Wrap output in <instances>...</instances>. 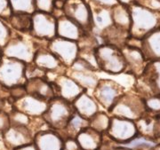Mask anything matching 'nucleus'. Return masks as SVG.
I'll return each instance as SVG.
<instances>
[{
	"mask_svg": "<svg viewBox=\"0 0 160 150\" xmlns=\"http://www.w3.org/2000/svg\"><path fill=\"white\" fill-rule=\"evenodd\" d=\"M94 53L99 70L109 75H120L126 72V60L119 47L103 44L95 48Z\"/></svg>",
	"mask_w": 160,
	"mask_h": 150,
	"instance_id": "nucleus-1",
	"label": "nucleus"
},
{
	"mask_svg": "<svg viewBox=\"0 0 160 150\" xmlns=\"http://www.w3.org/2000/svg\"><path fill=\"white\" fill-rule=\"evenodd\" d=\"M37 49L35 43L23 39L22 37L10 38L6 46L2 48V54L3 56L15 59L29 64L33 62Z\"/></svg>",
	"mask_w": 160,
	"mask_h": 150,
	"instance_id": "nucleus-9",
	"label": "nucleus"
},
{
	"mask_svg": "<svg viewBox=\"0 0 160 150\" xmlns=\"http://www.w3.org/2000/svg\"><path fill=\"white\" fill-rule=\"evenodd\" d=\"M106 134L118 145L129 142L138 135L134 121L110 116L109 127Z\"/></svg>",
	"mask_w": 160,
	"mask_h": 150,
	"instance_id": "nucleus-11",
	"label": "nucleus"
},
{
	"mask_svg": "<svg viewBox=\"0 0 160 150\" xmlns=\"http://www.w3.org/2000/svg\"><path fill=\"white\" fill-rule=\"evenodd\" d=\"M91 2L99 6H106V7H113L117 4H118L117 0H91Z\"/></svg>",
	"mask_w": 160,
	"mask_h": 150,
	"instance_id": "nucleus-43",
	"label": "nucleus"
},
{
	"mask_svg": "<svg viewBox=\"0 0 160 150\" xmlns=\"http://www.w3.org/2000/svg\"><path fill=\"white\" fill-rule=\"evenodd\" d=\"M158 140L160 143V115H159V119H158Z\"/></svg>",
	"mask_w": 160,
	"mask_h": 150,
	"instance_id": "nucleus-47",
	"label": "nucleus"
},
{
	"mask_svg": "<svg viewBox=\"0 0 160 150\" xmlns=\"http://www.w3.org/2000/svg\"><path fill=\"white\" fill-rule=\"evenodd\" d=\"M51 81L53 85L55 97L62 98L71 103L81 93L86 91L66 74H55L54 78Z\"/></svg>",
	"mask_w": 160,
	"mask_h": 150,
	"instance_id": "nucleus-13",
	"label": "nucleus"
},
{
	"mask_svg": "<svg viewBox=\"0 0 160 150\" xmlns=\"http://www.w3.org/2000/svg\"><path fill=\"white\" fill-rule=\"evenodd\" d=\"M111 13L113 25L115 27L130 33L131 14L129 8L126 7V5H122L118 3L113 7H111Z\"/></svg>",
	"mask_w": 160,
	"mask_h": 150,
	"instance_id": "nucleus-27",
	"label": "nucleus"
},
{
	"mask_svg": "<svg viewBox=\"0 0 160 150\" xmlns=\"http://www.w3.org/2000/svg\"><path fill=\"white\" fill-rule=\"evenodd\" d=\"M86 127H89V120L84 118L75 111L74 114L69 118L65 129L59 133L64 139L67 138H75L76 136Z\"/></svg>",
	"mask_w": 160,
	"mask_h": 150,
	"instance_id": "nucleus-28",
	"label": "nucleus"
},
{
	"mask_svg": "<svg viewBox=\"0 0 160 150\" xmlns=\"http://www.w3.org/2000/svg\"><path fill=\"white\" fill-rule=\"evenodd\" d=\"M10 123L13 125H20V126L29 127L32 122V118L28 115L22 113V111L15 109L12 107L11 111L8 112Z\"/></svg>",
	"mask_w": 160,
	"mask_h": 150,
	"instance_id": "nucleus-33",
	"label": "nucleus"
},
{
	"mask_svg": "<svg viewBox=\"0 0 160 150\" xmlns=\"http://www.w3.org/2000/svg\"><path fill=\"white\" fill-rule=\"evenodd\" d=\"M89 6L91 8L92 29H96L102 35L113 25L111 7L99 6L92 2Z\"/></svg>",
	"mask_w": 160,
	"mask_h": 150,
	"instance_id": "nucleus-21",
	"label": "nucleus"
},
{
	"mask_svg": "<svg viewBox=\"0 0 160 150\" xmlns=\"http://www.w3.org/2000/svg\"><path fill=\"white\" fill-rule=\"evenodd\" d=\"M139 78L142 86L147 89L149 97L160 95V60L148 61L143 73Z\"/></svg>",
	"mask_w": 160,
	"mask_h": 150,
	"instance_id": "nucleus-17",
	"label": "nucleus"
},
{
	"mask_svg": "<svg viewBox=\"0 0 160 150\" xmlns=\"http://www.w3.org/2000/svg\"><path fill=\"white\" fill-rule=\"evenodd\" d=\"M65 74L71 77L75 82H77L80 86L83 87L86 91L93 90L100 79L98 78L96 72L93 71H78L68 68Z\"/></svg>",
	"mask_w": 160,
	"mask_h": 150,
	"instance_id": "nucleus-26",
	"label": "nucleus"
},
{
	"mask_svg": "<svg viewBox=\"0 0 160 150\" xmlns=\"http://www.w3.org/2000/svg\"><path fill=\"white\" fill-rule=\"evenodd\" d=\"M142 52L147 61L160 60V29H156L142 39Z\"/></svg>",
	"mask_w": 160,
	"mask_h": 150,
	"instance_id": "nucleus-22",
	"label": "nucleus"
},
{
	"mask_svg": "<svg viewBox=\"0 0 160 150\" xmlns=\"http://www.w3.org/2000/svg\"><path fill=\"white\" fill-rule=\"evenodd\" d=\"M118 146V144L117 142H115L106 133H104L102 134V144L99 150H115Z\"/></svg>",
	"mask_w": 160,
	"mask_h": 150,
	"instance_id": "nucleus-40",
	"label": "nucleus"
},
{
	"mask_svg": "<svg viewBox=\"0 0 160 150\" xmlns=\"http://www.w3.org/2000/svg\"><path fill=\"white\" fill-rule=\"evenodd\" d=\"M12 13L24 12L32 14L35 11V0H9Z\"/></svg>",
	"mask_w": 160,
	"mask_h": 150,
	"instance_id": "nucleus-32",
	"label": "nucleus"
},
{
	"mask_svg": "<svg viewBox=\"0 0 160 150\" xmlns=\"http://www.w3.org/2000/svg\"><path fill=\"white\" fill-rule=\"evenodd\" d=\"M145 112L144 98L135 93L125 92L108 111V114L110 116L136 121Z\"/></svg>",
	"mask_w": 160,
	"mask_h": 150,
	"instance_id": "nucleus-3",
	"label": "nucleus"
},
{
	"mask_svg": "<svg viewBox=\"0 0 160 150\" xmlns=\"http://www.w3.org/2000/svg\"><path fill=\"white\" fill-rule=\"evenodd\" d=\"M15 150H37V148H36V147H35L34 143H31V144L23 146L22 148H17V149Z\"/></svg>",
	"mask_w": 160,
	"mask_h": 150,
	"instance_id": "nucleus-44",
	"label": "nucleus"
},
{
	"mask_svg": "<svg viewBox=\"0 0 160 150\" xmlns=\"http://www.w3.org/2000/svg\"><path fill=\"white\" fill-rule=\"evenodd\" d=\"M26 65L21 60L2 56L0 59V85L7 89L25 85L27 81Z\"/></svg>",
	"mask_w": 160,
	"mask_h": 150,
	"instance_id": "nucleus-5",
	"label": "nucleus"
},
{
	"mask_svg": "<svg viewBox=\"0 0 160 150\" xmlns=\"http://www.w3.org/2000/svg\"><path fill=\"white\" fill-rule=\"evenodd\" d=\"M150 150H160V143H158L154 148H152Z\"/></svg>",
	"mask_w": 160,
	"mask_h": 150,
	"instance_id": "nucleus-48",
	"label": "nucleus"
},
{
	"mask_svg": "<svg viewBox=\"0 0 160 150\" xmlns=\"http://www.w3.org/2000/svg\"><path fill=\"white\" fill-rule=\"evenodd\" d=\"M72 105L75 111L87 120L100 111L99 104L87 91L81 93L72 102Z\"/></svg>",
	"mask_w": 160,
	"mask_h": 150,
	"instance_id": "nucleus-23",
	"label": "nucleus"
},
{
	"mask_svg": "<svg viewBox=\"0 0 160 150\" xmlns=\"http://www.w3.org/2000/svg\"><path fill=\"white\" fill-rule=\"evenodd\" d=\"M33 143L37 150H63L64 138L58 132L48 128L35 133Z\"/></svg>",
	"mask_w": 160,
	"mask_h": 150,
	"instance_id": "nucleus-18",
	"label": "nucleus"
},
{
	"mask_svg": "<svg viewBox=\"0 0 160 150\" xmlns=\"http://www.w3.org/2000/svg\"><path fill=\"white\" fill-rule=\"evenodd\" d=\"M33 63L47 74H65L67 68L47 48H38Z\"/></svg>",
	"mask_w": 160,
	"mask_h": 150,
	"instance_id": "nucleus-16",
	"label": "nucleus"
},
{
	"mask_svg": "<svg viewBox=\"0 0 160 150\" xmlns=\"http://www.w3.org/2000/svg\"><path fill=\"white\" fill-rule=\"evenodd\" d=\"M85 32L86 31L81 29L77 23L65 15L60 16L57 19L56 33L58 37L78 42Z\"/></svg>",
	"mask_w": 160,
	"mask_h": 150,
	"instance_id": "nucleus-24",
	"label": "nucleus"
},
{
	"mask_svg": "<svg viewBox=\"0 0 160 150\" xmlns=\"http://www.w3.org/2000/svg\"><path fill=\"white\" fill-rule=\"evenodd\" d=\"M144 105L147 112L160 114V95H153L145 98Z\"/></svg>",
	"mask_w": 160,
	"mask_h": 150,
	"instance_id": "nucleus-34",
	"label": "nucleus"
},
{
	"mask_svg": "<svg viewBox=\"0 0 160 150\" xmlns=\"http://www.w3.org/2000/svg\"><path fill=\"white\" fill-rule=\"evenodd\" d=\"M115 150H132V149L128 148H126V147H124V146H120V145H118V146L115 148Z\"/></svg>",
	"mask_w": 160,
	"mask_h": 150,
	"instance_id": "nucleus-46",
	"label": "nucleus"
},
{
	"mask_svg": "<svg viewBox=\"0 0 160 150\" xmlns=\"http://www.w3.org/2000/svg\"><path fill=\"white\" fill-rule=\"evenodd\" d=\"M27 94V90L25 88L24 85H16V86L12 87L9 89V95H10V99H12V103L15 100H18L23 96Z\"/></svg>",
	"mask_w": 160,
	"mask_h": 150,
	"instance_id": "nucleus-38",
	"label": "nucleus"
},
{
	"mask_svg": "<svg viewBox=\"0 0 160 150\" xmlns=\"http://www.w3.org/2000/svg\"><path fill=\"white\" fill-rule=\"evenodd\" d=\"M10 118L8 112L4 109H0V133H4L10 126Z\"/></svg>",
	"mask_w": 160,
	"mask_h": 150,
	"instance_id": "nucleus-41",
	"label": "nucleus"
},
{
	"mask_svg": "<svg viewBox=\"0 0 160 150\" xmlns=\"http://www.w3.org/2000/svg\"><path fill=\"white\" fill-rule=\"evenodd\" d=\"M27 93L40 99L50 100L55 97L52 82L46 78H31L25 83Z\"/></svg>",
	"mask_w": 160,
	"mask_h": 150,
	"instance_id": "nucleus-20",
	"label": "nucleus"
},
{
	"mask_svg": "<svg viewBox=\"0 0 160 150\" xmlns=\"http://www.w3.org/2000/svg\"><path fill=\"white\" fill-rule=\"evenodd\" d=\"M11 38V30L7 27L6 23L0 19V48L6 46L7 42Z\"/></svg>",
	"mask_w": 160,
	"mask_h": 150,
	"instance_id": "nucleus-37",
	"label": "nucleus"
},
{
	"mask_svg": "<svg viewBox=\"0 0 160 150\" xmlns=\"http://www.w3.org/2000/svg\"><path fill=\"white\" fill-rule=\"evenodd\" d=\"M75 139L80 150H99L102 140V134L91 127H86L76 136Z\"/></svg>",
	"mask_w": 160,
	"mask_h": 150,
	"instance_id": "nucleus-25",
	"label": "nucleus"
},
{
	"mask_svg": "<svg viewBox=\"0 0 160 150\" xmlns=\"http://www.w3.org/2000/svg\"><path fill=\"white\" fill-rule=\"evenodd\" d=\"M48 104V100L27 93L22 98L13 101L12 103V107L19 111H22L31 118H38L42 117L46 113Z\"/></svg>",
	"mask_w": 160,
	"mask_h": 150,
	"instance_id": "nucleus-14",
	"label": "nucleus"
},
{
	"mask_svg": "<svg viewBox=\"0 0 160 150\" xmlns=\"http://www.w3.org/2000/svg\"><path fill=\"white\" fill-rule=\"evenodd\" d=\"M2 56H3V54H2V50H1V48H0V59H1Z\"/></svg>",
	"mask_w": 160,
	"mask_h": 150,
	"instance_id": "nucleus-49",
	"label": "nucleus"
},
{
	"mask_svg": "<svg viewBox=\"0 0 160 150\" xmlns=\"http://www.w3.org/2000/svg\"><path fill=\"white\" fill-rule=\"evenodd\" d=\"M158 143L159 142L155 139L146 138L138 134L135 138H132L129 142L121 144L120 146H124L132 150H150Z\"/></svg>",
	"mask_w": 160,
	"mask_h": 150,
	"instance_id": "nucleus-31",
	"label": "nucleus"
},
{
	"mask_svg": "<svg viewBox=\"0 0 160 150\" xmlns=\"http://www.w3.org/2000/svg\"><path fill=\"white\" fill-rule=\"evenodd\" d=\"M12 13V12L9 0H0V18L9 19Z\"/></svg>",
	"mask_w": 160,
	"mask_h": 150,
	"instance_id": "nucleus-39",
	"label": "nucleus"
},
{
	"mask_svg": "<svg viewBox=\"0 0 160 150\" xmlns=\"http://www.w3.org/2000/svg\"><path fill=\"white\" fill-rule=\"evenodd\" d=\"M125 88L118 82L101 78L92 90L93 98L107 111H109L118 99L125 93Z\"/></svg>",
	"mask_w": 160,
	"mask_h": 150,
	"instance_id": "nucleus-6",
	"label": "nucleus"
},
{
	"mask_svg": "<svg viewBox=\"0 0 160 150\" xmlns=\"http://www.w3.org/2000/svg\"><path fill=\"white\" fill-rule=\"evenodd\" d=\"M25 75L27 80L31 78H46L47 79V73L46 71L37 67L33 62L26 65Z\"/></svg>",
	"mask_w": 160,
	"mask_h": 150,
	"instance_id": "nucleus-35",
	"label": "nucleus"
},
{
	"mask_svg": "<svg viewBox=\"0 0 160 150\" xmlns=\"http://www.w3.org/2000/svg\"><path fill=\"white\" fill-rule=\"evenodd\" d=\"M57 18L52 13L36 11L32 13V26L30 34L34 37L51 41L57 36Z\"/></svg>",
	"mask_w": 160,
	"mask_h": 150,
	"instance_id": "nucleus-8",
	"label": "nucleus"
},
{
	"mask_svg": "<svg viewBox=\"0 0 160 150\" xmlns=\"http://www.w3.org/2000/svg\"><path fill=\"white\" fill-rule=\"evenodd\" d=\"M63 150H80V148L75 138H67L64 139Z\"/></svg>",
	"mask_w": 160,
	"mask_h": 150,
	"instance_id": "nucleus-42",
	"label": "nucleus"
},
{
	"mask_svg": "<svg viewBox=\"0 0 160 150\" xmlns=\"http://www.w3.org/2000/svg\"><path fill=\"white\" fill-rule=\"evenodd\" d=\"M2 140L7 150H15L23 146L31 144L34 140V133L29 127L10 124L1 133Z\"/></svg>",
	"mask_w": 160,
	"mask_h": 150,
	"instance_id": "nucleus-12",
	"label": "nucleus"
},
{
	"mask_svg": "<svg viewBox=\"0 0 160 150\" xmlns=\"http://www.w3.org/2000/svg\"><path fill=\"white\" fill-rule=\"evenodd\" d=\"M110 123V115L104 111H99L89 119V127L104 134L107 133Z\"/></svg>",
	"mask_w": 160,
	"mask_h": 150,
	"instance_id": "nucleus-30",
	"label": "nucleus"
},
{
	"mask_svg": "<svg viewBox=\"0 0 160 150\" xmlns=\"http://www.w3.org/2000/svg\"><path fill=\"white\" fill-rule=\"evenodd\" d=\"M131 14L130 33L133 37L142 39L149 32L156 29L158 19L153 11L142 6H134L129 8Z\"/></svg>",
	"mask_w": 160,
	"mask_h": 150,
	"instance_id": "nucleus-4",
	"label": "nucleus"
},
{
	"mask_svg": "<svg viewBox=\"0 0 160 150\" xmlns=\"http://www.w3.org/2000/svg\"><path fill=\"white\" fill-rule=\"evenodd\" d=\"M8 20L10 21V23L13 29L23 33H30L32 26V14L24 12L12 13Z\"/></svg>",
	"mask_w": 160,
	"mask_h": 150,
	"instance_id": "nucleus-29",
	"label": "nucleus"
},
{
	"mask_svg": "<svg viewBox=\"0 0 160 150\" xmlns=\"http://www.w3.org/2000/svg\"><path fill=\"white\" fill-rule=\"evenodd\" d=\"M74 112L71 102L60 97H54L49 100L48 108L42 118L48 128L61 133L65 129Z\"/></svg>",
	"mask_w": 160,
	"mask_h": 150,
	"instance_id": "nucleus-2",
	"label": "nucleus"
},
{
	"mask_svg": "<svg viewBox=\"0 0 160 150\" xmlns=\"http://www.w3.org/2000/svg\"><path fill=\"white\" fill-rule=\"evenodd\" d=\"M6 104V100H5L4 99H2L0 97V109L5 110V106Z\"/></svg>",
	"mask_w": 160,
	"mask_h": 150,
	"instance_id": "nucleus-45",
	"label": "nucleus"
},
{
	"mask_svg": "<svg viewBox=\"0 0 160 150\" xmlns=\"http://www.w3.org/2000/svg\"><path fill=\"white\" fill-rule=\"evenodd\" d=\"M62 12L66 17L77 23L84 31L92 30L91 8L86 0H64Z\"/></svg>",
	"mask_w": 160,
	"mask_h": 150,
	"instance_id": "nucleus-7",
	"label": "nucleus"
},
{
	"mask_svg": "<svg viewBox=\"0 0 160 150\" xmlns=\"http://www.w3.org/2000/svg\"><path fill=\"white\" fill-rule=\"evenodd\" d=\"M47 49L52 52L67 69L69 68L78 57L79 52L78 42L58 36L48 42Z\"/></svg>",
	"mask_w": 160,
	"mask_h": 150,
	"instance_id": "nucleus-10",
	"label": "nucleus"
},
{
	"mask_svg": "<svg viewBox=\"0 0 160 150\" xmlns=\"http://www.w3.org/2000/svg\"><path fill=\"white\" fill-rule=\"evenodd\" d=\"M54 1L55 0H35L36 11L52 13L54 11Z\"/></svg>",
	"mask_w": 160,
	"mask_h": 150,
	"instance_id": "nucleus-36",
	"label": "nucleus"
},
{
	"mask_svg": "<svg viewBox=\"0 0 160 150\" xmlns=\"http://www.w3.org/2000/svg\"><path fill=\"white\" fill-rule=\"evenodd\" d=\"M160 114L145 112L139 119L134 121L139 135L155 139L158 138V119Z\"/></svg>",
	"mask_w": 160,
	"mask_h": 150,
	"instance_id": "nucleus-19",
	"label": "nucleus"
},
{
	"mask_svg": "<svg viewBox=\"0 0 160 150\" xmlns=\"http://www.w3.org/2000/svg\"><path fill=\"white\" fill-rule=\"evenodd\" d=\"M120 49L126 60V72L130 73L135 77H139L143 73L148 63L142 50L139 47L128 45L122 46Z\"/></svg>",
	"mask_w": 160,
	"mask_h": 150,
	"instance_id": "nucleus-15",
	"label": "nucleus"
}]
</instances>
